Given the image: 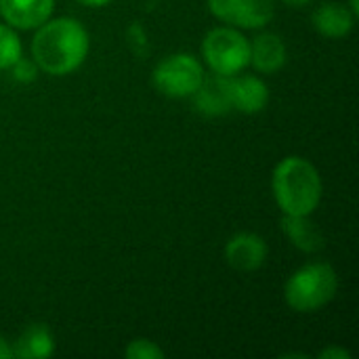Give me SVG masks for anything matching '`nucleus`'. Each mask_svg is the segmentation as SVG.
<instances>
[{
  "label": "nucleus",
  "mask_w": 359,
  "mask_h": 359,
  "mask_svg": "<svg viewBox=\"0 0 359 359\" xmlns=\"http://www.w3.org/2000/svg\"><path fill=\"white\" fill-rule=\"evenodd\" d=\"M282 231L286 238L303 252H320L326 246V240L318 225L305 215H284L282 217Z\"/></svg>",
  "instance_id": "nucleus-14"
},
{
  "label": "nucleus",
  "mask_w": 359,
  "mask_h": 359,
  "mask_svg": "<svg viewBox=\"0 0 359 359\" xmlns=\"http://www.w3.org/2000/svg\"><path fill=\"white\" fill-rule=\"evenodd\" d=\"M202 57L212 74L236 76L250 65V40L238 27H215L202 40Z\"/></svg>",
  "instance_id": "nucleus-4"
},
{
  "label": "nucleus",
  "mask_w": 359,
  "mask_h": 359,
  "mask_svg": "<svg viewBox=\"0 0 359 359\" xmlns=\"http://www.w3.org/2000/svg\"><path fill=\"white\" fill-rule=\"evenodd\" d=\"M349 8H351L355 15H359V0H349Z\"/></svg>",
  "instance_id": "nucleus-22"
},
{
  "label": "nucleus",
  "mask_w": 359,
  "mask_h": 359,
  "mask_svg": "<svg viewBox=\"0 0 359 359\" xmlns=\"http://www.w3.org/2000/svg\"><path fill=\"white\" fill-rule=\"evenodd\" d=\"M355 13L343 2H324L316 8L311 21L313 27L326 38H343L353 29Z\"/></svg>",
  "instance_id": "nucleus-12"
},
{
  "label": "nucleus",
  "mask_w": 359,
  "mask_h": 359,
  "mask_svg": "<svg viewBox=\"0 0 359 359\" xmlns=\"http://www.w3.org/2000/svg\"><path fill=\"white\" fill-rule=\"evenodd\" d=\"M204 76V65L194 55L175 53L154 67L151 82L170 99H187L200 88Z\"/></svg>",
  "instance_id": "nucleus-5"
},
{
  "label": "nucleus",
  "mask_w": 359,
  "mask_h": 359,
  "mask_svg": "<svg viewBox=\"0 0 359 359\" xmlns=\"http://www.w3.org/2000/svg\"><path fill=\"white\" fill-rule=\"evenodd\" d=\"M288 61V48L282 36L263 32L250 40V65L259 74H276Z\"/></svg>",
  "instance_id": "nucleus-10"
},
{
  "label": "nucleus",
  "mask_w": 359,
  "mask_h": 359,
  "mask_svg": "<svg viewBox=\"0 0 359 359\" xmlns=\"http://www.w3.org/2000/svg\"><path fill=\"white\" fill-rule=\"evenodd\" d=\"M196 109L204 116H225L231 109L229 99V76L212 74L210 78L204 76L200 88L191 95Z\"/></svg>",
  "instance_id": "nucleus-11"
},
{
  "label": "nucleus",
  "mask_w": 359,
  "mask_h": 359,
  "mask_svg": "<svg viewBox=\"0 0 359 359\" xmlns=\"http://www.w3.org/2000/svg\"><path fill=\"white\" fill-rule=\"evenodd\" d=\"M124 355L128 359H164L166 353L160 349L158 343L149 341V339H135L128 343Z\"/></svg>",
  "instance_id": "nucleus-16"
},
{
  "label": "nucleus",
  "mask_w": 359,
  "mask_h": 359,
  "mask_svg": "<svg viewBox=\"0 0 359 359\" xmlns=\"http://www.w3.org/2000/svg\"><path fill=\"white\" fill-rule=\"evenodd\" d=\"M13 358V351H11V345L4 341V337L0 334V359H11Z\"/></svg>",
  "instance_id": "nucleus-19"
},
{
  "label": "nucleus",
  "mask_w": 359,
  "mask_h": 359,
  "mask_svg": "<svg viewBox=\"0 0 359 359\" xmlns=\"http://www.w3.org/2000/svg\"><path fill=\"white\" fill-rule=\"evenodd\" d=\"M13 358L19 359H46L55 353V339L53 332L44 324H32L27 326L15 345L11 347Z\"/></svg>",
  "instance_id": "nucleus-13"
},
{
  "label": "nucleus",
  "mask_w": 359,
  "mask_h": 359,
  "mask_svg": "<svg viewBox=\"0 0 359 359\" xmlns=\"http://www.w3.org/2000/svg\"><path fill=\"white\" fill-rule=\"evenodd\" d=\"M286 4H292V6H303V4H309L311 0H282Z\"/></svg>",
  "instance_id": "nucleus-21"
},
{
  "label": "nucleus",
  "mask_w": 359,
  "mask_h": 359,
  "mask_svg": "<svg viewBox=\"0 0 359 359\" xmlns=\"http://www.w3.org/2000/svg\"><path fill=\"white\" fill-rule=\"evenodd\" d=\"M229 99L231 109L242 114H259L269 103V86L252 74L229 76Z\"/></svg>",
  "instance_id": "nucleus-9"
},
{
  "label": "nucleus",
  "mask_w": 359,
  "mask_h": 359,
  "mask_svg": "<svg viewBox=\"0 0 359 359\" xmlns=\"http://www.w3.org/2000/svg\"><path fill=\"white\" fill-rule=\"evenodd\" d=\"M21 55L23 46L15 27L0 23V69H8Z\"/></svg>",
  "instance_id": "nucleus-15"
},
{
  "label": "nucleus",
  "mask_w": 359,
  "mask_h": 359,
  "mask_svg": "<svg viewBox=\"0 0 359 359\" xmlns=\"http://www.w3.org/2000/svg\"><path fill=\"white\" fill-rule=\"evenodd\" d=\"M55 0H0V17L15 29H36L50 19Z\"/></svg>",
  "instance_id": "nucleus-8"
},
{
  "label": "nucleus",
  "mask_w": 359,
  "mask_h": 359,
  "mask_svg": "<svg viewBox=\"0 0 359 359\" xmlns=\"http://www.w3.org/2000/svg\"><path fill=\"white\" fill-rule=\"evenodd\" d=\"M269 248L265 240L252 231H240L225 244V261L229 267L242 273L257 271L265 265Z\"/></svg>",
  "instance_id": "nucleus-7"
},
{
  "label": "nucleus",
  "mask_w": 359,
  "mask_h": 359,
  "mask_svg": "<svg viewBox=\"0 0 359 359\" xmlns=\"http://www.w3.org/2000/svg\"><path fill=\"white\" fill-rule=\"evenodd\" d=\"M318 358L320 359H351V353H349L347 349H343V347H337V345H332V347H326V349H322V351L318 353Z\"/></svg>",
  "instance_id": "nucleus-18"
},
{
  "label": "nucleus",
  "mask_w": 359,
  "mask_h": 359,
  "mask_svg": "<svg viewBox=\"0 0 359 359\" xmlns=\"http://www.w3.org/2000/svg\"><path fill=\"white\" fill-rule=\"evenodd\" d=\"M339 290V276L330 263L316 261L297 269L286 286V305L297 313H313L326 307Z\"/></svg>",
  "instance_id": "nucleus-3"
},
{
  "label": "nucleus",
  "mask_w": 359,
  "mask_h": 359,
  "mask_svg": "<svg viewBox=\"0 0 359 359\" xmlns=\"http://www.w3.org/2000/svg\"><path fill=\"white\" fill-rule=\"evenodd\" d=\"M271 189L276 204L284 215L301 217H311L324 194L318 168L301 156H288L278 162L271 177Z\"/></svg>",
  "instance_id": "nucleus-2"
},
{
  "label": "nucleus",
  "mask_w": 359,
  "mask_h": 359,
  "mask_svg": "<svg viewBox=\"0 0 359 359\" xmlns=\"http://www.w3.org/2000/svg\"><path fill=\"white\" fill-rule=\"evenodd\" d=\"M8 69H13V78H15L17 82H23V84L34 82L36 76H38V72H40L38 65H36V61H34V59H25L23 55H21Z\"/></svg>",
  "instance_id": "nucleus-17"
},
{
  "label": "nucleus",
  "mask_w": 359,
  "mask_h": 359,
  "mask_svg": "<svg viewBox=\"0 0 359 359\" xmlns=\"http://www.w3.org/2000/svg\"><path fill=\"white\" fill-rule=\"evenodd\" d=\"M76 2H80V4H84V6H90V8H99V6L109 4L111 0H76Z\"/></svg>",
  "instance_id": "nucleus-20"
},
{
  "label": "nucleus",
  "mask_w": 359,
  "mask_h": 359,
  "mask_svg": "<svg viewBox=\"0 0 359 359\" xmlns=\"http://www.w3.org/2000/svg\"><path fill=\"white\" fill-rule=\"evenodd\" d=\"M90 38L86 27L74 17H57L36 27L32 57L40 72L48 76L74 74L88 57Z\"/></svg>",
  "instance_id": "nucleus-1"
},
{
  "label": "nucleus",
  "mask_w": 359,
  "mask_h": 359,
  "mask_svg": "<svg viewBox=\"0 0 359 359\" xmlns=\"http://www.w3.org/2000/svg\"><path fill=\"white\" fill-rule=\"evenodd\" d=\"M208 11L238 29L265 27L276 15V0H208Z\"/></svg>",
  "instance_id": "nucleus-6"
}]
</instances>
